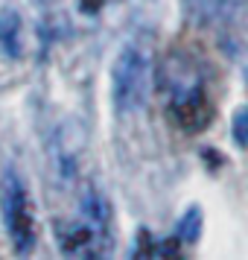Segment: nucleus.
<instances>
[{"label":"nucleus","mask_w":248,"mask_h":260,"mask_svg":"<svg viewBox=\"0 0 248 260\" xmlns=\"http://www.w3.org/2000/svg\"><path fill=\"white\" fill-rule=\"evenodd\" d=\"M149 91V59L140 47L126 44L111 68V100L117 114H131L146 103Z\"/></svg>","instance_id":"nucleus-1"},{"label":"nucleus","mask_w":248,"mask_h":260,"mask_svg":"<svg viewBox=\"0 0 248 260\" xmlns=\"http://www.w3.org/2000/svg\"><path fill=\"white\" fill-rule=\"evenodd\" d=\"M0 211L3 222L9 231V240L18 254H26L36 246V216H32V202L26 193L24 181L18 178L15 170H6L3 176V196H0Z\"/></svg>","instance_id":"nucleus-2"},{"label":"nucleus","mask_w":248,"mask_h":260,"mask_svg":"<svg viewBox=\"0 0 248 260\" xmlns=\"http://www.w3.org/2000/svg\"><path fill=\"white\" fill-rule=\"evenodd\" d=\"M161 85L169 96H178V94H190V91H204V76L190 56L172 53L161 64Z\"/></svg>","instance_id":"nucleus-3"},{"label":"nucleus","mask_w":248,"mask_h":260,"mask_svg":"<svg viewBox=\"0 0 248 260\" xmlns=\"http://www.w3.org/2000/svg\"><path fill=\"white\" fill-rule=\"evenodd\" d=\"M82 126L76 120H64L56 135H53V161H56V173L61 181H73L76 178V161L82 152Z\"/></svg>","instance_id":"nucleus-4"},{"label":"nucleus","mask_w":248,"mask_h":260,"mask_svg":"<svg viewBox=\"0 0 248 260\" xmlns=\"http://www.w3.org/2000/svg\"><path fill=\"white\" fill-rule=\"evenodd\" d=\"M169 111H172V120L184 132H190V135L204 132L213 120V106L204 91H190V94L169 96Z\"/></svg>","instance_id":"nucleus-5"},{"label":"nucleus","mask_w":248,"mask_h":260,"mask_svg":"<svg viewBox=\"0 0 248 260\" xmlns=\"http://www.w3.org/2000/svg\"><path fill=\"white\" fill-rule=\"evenodd\" d=\"M79 216L85 222L96 228L99 234L111 237V222H114V213H111V205L102 196V190H96L94 184H88L79 196Z\"/></svg>","instance_id":"nucleus-6"},{"label":"nucleus","mask_w":248,"mask_h":260,"mask_svg":"<svg viewBox=\"0 0 248 260\" xmlns=\"http://www.w3.org/2000/svg\"><path fill=\"white\" fill-rule=\"evenodd\" d=\"M21 15L6 9L0 12V50L9 59H21Z\"/></svg>","instance_id":"nucleus-7"},{"label":"nucleus","mask_w":248,"mask_h":260,"mask_svg":"<svg viewBox=\"0 0 248 260\" xmlns=\"http://www.w3.org/2000/svg\"><path fill=\"white\" fill-rule=\"evenodd\" d=\"M190 6H193V12H196L199 21L219 24V21H228L236 12L239 0H190Z\"/></svg>","instance_id":"nucleus-8"},{"label":"nucleus","mask_w":248,"mask_h":260,"mask_svg":"<svg viewBox=\"0 0 248 260\" xmlns=\"http://www.w3.org/2000/svg\"><path fill=\"white\" fill-rule=\"evenodd\" d=\"M175 237L184 246H193L201 237V208L199 205H190L187 211H184V216H181L178 225H175Z\"/></svg>","instance_id":"nucleus-9"},{"label":"nucleus","mask_w":248,"mask_h":260,"mask_svg":"<svg viewBox=\"0 0 248 260\" xmlns=\"http://www.w3.org/2000/svg\"><path fill=\"white\" fill-rule=\"evenodd\" d=\"M231 138L239 149H248V106H239L231 120Z\"/></svg>","instance_id":"nucleus-10"}]
</instances>
